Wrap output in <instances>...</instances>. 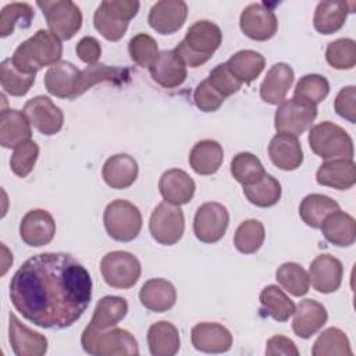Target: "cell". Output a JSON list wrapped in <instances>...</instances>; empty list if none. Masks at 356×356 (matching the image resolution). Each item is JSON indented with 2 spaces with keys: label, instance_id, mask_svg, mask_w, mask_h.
<instances>
[{
  "label": "cell",
  "instance_id": "6da1fadb",
  "mask_svg": "<svg viewBox=\"0 0 356 356\" xmlns=\"http://www.w3.org/2000/svg\"><path fill=\"white\" fill-rule=\"evenodd\" d=\"M10 299L25 320L42 328L63 330L76 323L88 309L92 278L68 253H38L14 273Z\"/></svg>",
  "mask_w": 356,
  "mask_h": 356
},
{
  "label": "cell",
  "instance_id": "7a4b0ae2",
  "mask_svg": "<svg viewBox=\"0 0 356 356\" xmlns=\"http://www.w3.org/2000/svg\"><path fill=\"white\" fill-rule=\"evenodd\" d=\"M63 44L50 31L39 29L33 36L24 40L11 57L17 70L28 75H36L43 67H51L60 61Z\"/></svg>",
  "mask_w": 356,
  "mask_h": 356
},
{
  "label": "cell",
  "instance_id": "3957f363",
  "mask_svg": "<svg viewBox=\"0 0 356 356\" xmlns=\"http://www.w3.org/2000/svg\"><path fill=\"white\" fill-rule=\"evenodd\" d=\"M222 42V32L218 25L209 19L192 24L185 38L178 43L174 51L181 57L185 65L196 68L207 63Z\"/></svg>",
  "mask_w": 356,
  "mask_h": 356
},
{
  "label": "cell",
  "instance_id": "277c9868",
  "mask_svg": "<svg viewBox=\"0 0 356 356\" xmlns=\"http://www.w3.org/2000/svg\"><path fill=\"white\" fill-rule=\"evenodd\" d=\"M83 350L93 356H136L139 346L136 338L124 328L99 330L86 325L81 335Z\"/></svg>",
  "mask_w": 356,
  "mask_h": 356
},
{
  "label": "cell",
  "instance_id": "5b68a950",
  "mask_svg": "<svg viewBox=\"0 0 356 356\" xmlns=\"http://www.w3.org/2000/svg\"><path fill=\"white\" fill-rule=\"evenodd\" d=\"M139 6L136 0H104L93 14V25L104 39L117 42L125 35Z\"/></svg>",
  "mask_w": 356,
  "mask_h": 356
},
{
  "label": "cell",
  "instance_id": "8992f818",
  "mask_svg": "<svg viewBox=\"0 0 356 356\" xmlns=\"http://www.w3.org/2000/svg\"><path fill=\"white\" fill-rule=\"evenodd\" d=\"M309 146L313 153L325 160L352 159L353 140L349 134L331 121H323L313 125L309 131Z\"/></svg>",
  "mask_w": 356,
  "mask_h": 356
},
{
  "label": "cell",
  "instance_id": "52a82bcc",
  "mask_svg": "<svg viewBox=\"0 0 356 356\" xmlns=\"http://www.w3.org/2000/svg\"><path fill=\"white\" fill-rule=\"evenodd\" d=\"M103 222L107 234L114 241L129 242L142 229V214L134 203L117 199L106 206Z\"/></svg>",
  "mask_w": 356,
  "mask_h": 356
},
{
  "label": "cell",
  "instance_id": "ba28073f",
  "mask_svg": "<svg viewBox=\"0 0 356 356\" xmlns=\"http://www.w3.org/2000/svg\"><path fill=\"white\" fill-rule=\"evenodd\" d=\"M40 7L50 32L60 40H70L82 26V13L71 0L36 1Z\"/></svg>",
  "mask_w": 356,
  "mask_h": 356
},
{
  "label": "cell",
  "instance_id": "9c48e42d",
  "mask_svg": "<svg viewBox=\"0 0 356 356\" xmlns=\"http://www.w3.org/2000/svg\"><path fill=\"white\" fill-rule=\"evenodd\" d=\"M100 273L106 284L115 289L132 288L142 273L140 263L136 256L125 250H113L103 256L100 261Z\"/></svg>",
  "mask_w": 356,
  "mask_h": 356
},
{
  "label": "cell",
  "instance_id": "30bf717a",
  "mask_svg": "<svg viewBox=\"0 0 356 356\" xmlns=\"http://www.w3.org/2000/svg\"><path fill=\"white\" fill-rule=\"evenodd\" d=\"M317 117V106H313L298 97H292L280 103L275 115L274 127L277 132L302 135L309 129Z\"/></svg>",
  "mask_w": 356,
  "mask_h": 356
},
{
  "label": "cell",
  "instance_id": "8fae6325",
  "mask_svg": "<svg viewBox=\"0 0 356 356\" xmlns=\"http://www.w3.org/2000/svg\"><path fill=\"white\" fill-rule=\"evenodd\" d=\"M185 229V217L179 206L163 202L160 203L150 216L149 231L152 238L161 245L177 243Z\"/></svg>",
  "mask_w": 356,
  "mask_h": 356
},
{
  "label": "cell",
  "instance_id": "7c38bea8",
  "mask_svg": "<svg viewBox=\"0 0 356 356\" xmlns=\"http://www.w3.org/2000/svg\"><path fill=\"white\" fill-rule=\"evenodd\" d=\"M229 213L218 202H207L197 207L193 218V234L203 243L218 242L228 228Z\"/></svg>",
  "mask_w": 356,
  "mask_h": 356
},
{
  "label": "cell",
  "instance_id": "4fadbf2b",
  "mask_svg": "<svg viewBox=\"0 0 356 356\" xmlns=\"http://www.w3.org/2000/svg\"><path fill=\"white\" fill-rule=\"evenodd\" d=\"M241 31L253 40H268L277 29L278 21L271 8L263 3H252L243 8L239 17Z\"/></svg>",
  "mask_w": 356,
  "mask_h": 356
},
{
  "label": "cell",
  "instance_id": "5bb4252c",
  "mask_svg": "<svg viewBox=\"0 0 356 356\" xmlns=\"http://www.w3.org/2000/svg\"><path fill=\"white\" fill-rule=\"evenodd\" d=\"M24 113L31 125L43 135H56L63 128L64 113L47 96L39 95L29 99L24 106Z\"/></svg>",
  "mask_w": 356,
  "mask_h": 356
},
{
  "label": "cell",
  "instance_id": "9a60e30c",
  "mask_svg": "<svg viewBox=\"0 0 356 356\" xmlns=\"http://www.w3.org/2000/svg\"><path fill=\"white\" fill-rule=\"evenodd\" d=\"M56 234L53 216L43 209L29 210L19 222L21 239L32 248H40L50 243Z\"/></svg>",
  "mask_w": 356,
  "mask_h": 356
},
{
  "label": "cell",
  "instance_id": "2e32d148",
  "mask_svg": "<svg viewBox=\"0 0 356 356\" xmlns=\"http://www.w3.org/2000/svg\"><path fill=\"white\" fill-rule=\"evenodd\" d=\"M188 17V6L182 0H160L149 11V25L161 35H171L179 31Z\"/></svg>",
  "mask_w": 356,
  "mask_h": 356
},
{
  "label": "cell",
  "instance_id": "e0dca14e",
  "mask_svg": "<svg viewBox=\"0 0 356 356\" xmlns=\"http://www.w3.org/2000/svg\"><path fill=\"white\" fill-rule=\"evenodd\" d=\"M307 275L317 292L332 293L341 286L343 266L341 260L331 254H320L310 263Z\"/></svg>",
  "mask_w": 356,
  "mask_h": 356
},
{
  "label": "cell",
  "instance_id": "ac0fdd59",
  "mask_svg": "<svg viewBox=\"0 0 356 356\" xmlns=\"http://www.w3.org/2000/svg\"><path fill=\"white\" fill-rule=\"evenodd\" d=\"M8 339L17 356H42L47 352V338L24 325L15 314H8Z\"/></svg>",
  "mask_w": 356,
  "mask_h": 356
},
{
  "label": "cell",
  "instance_id": "d6986e66",
  "mask_svg": "<svg viewBox=\"0 0 356 356\" xmlns=\"http://www.w3.org/2000/svg\"><path fill=\"white\" fill-rule=\"evenodd\" d=\"M191 341L196 350L224 353L232 346V334L218 323H199L191 331Z\"/></svg>",
  "mask_w": 356,
  "mask_h": 356
},
{
  "label": "cell",
  "instance_id": "ffe728a7",
  "mask_svg": "<svg viewBox=\"0 0 356 356\" xmlns=\"http://www.w3.org/2000/svg\"><path fill=\"white\" fill-rule=\"evenodd\" d=\"M149 72L153 81L165 89L178 88L186 79V65L174 50L160 51L149 67Z\"/></svg>",
  "mask_w": 356,
  "mask_h": 356
},
{
  "label": "cell",
  "instance_id": "44dd1931",
  "mask_svg": "<svg viewBox=\"0 0 356 356\" xmlns=\"http://www.w3.org/2000/svg\"><path fill=\"white\" fill-rule=\"evenodd\" d=\"M268 156L271 163L284 171H293L303 161V150L298 136L285 132L273 136L268 145Z\"/></svg>",
  "mask_w": 356,
  "mask_h": 356
},
{
  "label": "cell",
  "instance_id": "7402d4cb",
  "mask_svg": "<svg viewBox=\"0 0 356 356\" xmlns=\"http://www.w3.org/2000/svg\"><path fill=\"white\" fill-rule=\"evenodd\" d=\"M195 181L189 174L179 168H171L161 174L159 191L167 203L182 206L192 200L195 195Z\"/></svg>",
  "mask_w": 356,
  "mask_h": 356
},
{
  "label": "cell",
  "instance_id": "603a6c76",
  "mask_svg": "<svg viewBox=\"0 0 356 356\" xmlns=\"http://www.w3.org/2000/svg\"><path fill=\"white\" fill-rule=\"evenodd\" d=\"M327 318V310L320 302L314 299H305L300 300L298 307H295L292 330L299 338L307 339L324 327Z\"/></svg>",
  "mask_w": 356,
  "mask_h": 356
},
{
  "label": "cell",
  "instance_id": "cb8c5ba5",
  "mask_svg": "<svg viewBox=\"0 0 356 356\" xmlns=\"http://www.w3.org/2000/svg\"><path fill=\"white\" fill-rule=\"evenodd\" d=\"M31 122L24 111L17 108L1 110L0 114V145L6 149H15L17 146L31 140Z\"/></svg>",
  "mask_w": 356,
  "mask_h": 356
},
{
  "label": "cell",
  "instance_id": "d4e9b609",
  "mask_svg": "<svg viewBox=\"0 0 356 356\" xmlns=\"http://www.w3.org/2000/svg\"><path fill=\"white\" fill-rule=\"evenodd\" d=\"M316 181L338 191L350 189L356 182V165L352 159L327 160L318 167Z\"/></svg>",
  "mask_w": 356,
  "mask_h": 356
},
{
  "label": "cell",
  "instance_id": "484cf974",
  "mask_svg": "<svg viewBox=\"0 0 356 356\" xmlns=\"http://www.w3.org/2000/svg\"><path fill=\"white\" fill-rule=\"evenodd\" d=\"M293 78L295 74L289 64L275 63L270 67L260 85V97L268 104L282 103L293 83Z\"/></svg>",
  "mask_w": 356,
  "mask_h": 356
},
{
  "label": "cell",
  "instance_id": "4316f807",
  "mask_svg": "<svg viewBox=\"0 0 356 356\" xmlns=\"http://www.w3.org/2000/svg\"><path fill=\"white\" fill-rule=\"evenodd\" d=\"M128 81H129V71L127 68L106 65V64H100V63L88 65L78 75L72 100L82 96L88 89H90L96 83L111 82L114 85H121Z\"/></svg>",
  "mask_w": 356,
  "mask_h": 356
},
{
  "label": "cell",
  "instance_id": "83f0119b",
  "mask_svg": "<svg viewBox=\"0 0 356 356\" xmlns=\"http://www.w3.org/2000/svg\"><path fill=\"white\" fill-rule=\"evenodd\" d=\"M139 167L136 160L125 153L108 157L102 168L104 182L113 189L129 188L138 178Z\"/></svg>",
  "mask_w": 356,
  "mask_h": 356
},
{
  "label": "cell",
  "instance_id": "f1b7e54d",
  "mask_svg": "<svg viewBox=\"0 0 356 356\" xmlns=\"http://www.w3.org/2000/svg\"><path fill=\"white\" fill-rule=\"evenodd\" d=\"M139 300L147 310L164 313L174 307L177 302V289L165 278H152L142 285Z\"/></svg>",
  "mask_w": 356,
  "mask_h": 356
},
{
  "label": "cell",
  "instance_id": "f546056e",
  "mask_svg": "<svg viewBox=\"0 0 356 356\" xmlns=\"http://www.w3.org/2000/svg\"><path fill=\"white\" fill-rule=\"evenodd\" d=\"M79 72L81 71L72 63L60 60L46 71L43 78L44 88L56 97L72 100Z\"/></svg>",
  "mask_w": 356,
  "mask_h": 356
},
{
  "label": "cell",
  "instance_id": "4dcf8cb0",
  "mask_svg": "<svg viewBox=\"0 0 356 356\" xmlns=\"http://www.w3.org/2000/svg\"><path fill=\"white\" fill-rule=\"evenodd\" d=\"M353 1H320L313 17L314 29L323 35H331L339 31L348 14L353 13Z\"/></svg>",
  "mask_w": 356,
  "mask_h": 356
},
{
  "label": "cell",
  "instance_id": "1f68e13d",
  "mask_svg": "<svg viewBox=\"0 0 356 356\" xmlns=\"http://www.w3.org/2000/svg\"><path fill=\"white\" fill-rule=\"evenodd\" d=\"M320 228L324 238L335 246L346 248L353 245L356 239L355 218L342 210L328 214L321 222Z\"/></svg>",
  "mask_w": 356,
  "mask_h": 356
},
{
  "label": "cell",
  "instance_id": "d6a6232c",
  "mask_svg": "<svg viewBox=\"0 0 356 356\" xmlns=\"http://www.w3.org/2000/svg\"><path fill=\"white\" fill-rule=\"evenodd\" d=\"M147 346L153 356H174L181 346L178 328L170 321H157L147 330Z\"/></svg>",
  "mask_w": 356,
  "mask_h": 356
},
{
  "label": "cell",
  "instance_id": "836d02e7",
  "mask_svg": "<svg viewBox=\"0 0 356 356\" xmlns=\"http://www.w3.org/2000/svg\"><path fill=\"white\" fill-rule=\"evenodd\" d=\"M224 160L222 146L213 139L197 142L189 153V164L199 175H211L217 172Z\"/></svg>",
  "mask_w": 356,
  "mask_h": 356
},
{
  "label": "cell",
  "instance_id": "e575fe53",
  "mask_svg": "<svg viewBox=\"0 0 356 356\" xmlns=\"http://www.w3.org/2000/svg\"><path fill=\"white\" fill-rule=\"evenodd\" d=\"M337 210H339V204L332 197L321 193H310L300 202L299 216L306 225L320 228L324 218Z\"/></svg>",
  "mask_w": 356,
  "mask_h": 356
},
{
  "label": "cell",
  "instance_id": "d590c367",
  "mask_svg": "<svg viewBox=\"0 0 356 356\" xmlns=\"http://www.w3.org/2000/svg\"><path fill=\"white\" fill-rule=\"evenodd\" d=\"M127 312L128 302L124 298L108 295L97 302L89 324L99 330L111 328L127 316Z\"/></svg>",
  "mask_w": 356,
  "mask_h": 356
},
{
  "label": "cell",
  "instance_id": "8d00e7d4",
  "mask_svg": "<svg viewBox=\"0 0 356 356\" xmlns=\"http://www.w3.org/2000/svg\"><path fill=\"white\" fill-rule=\"evenodd\" d=\"M229 71L242 82L250 83L264 70L266 60L256 50H239L227 61Z\"/></svg>",
  "mask_w": 356,
  "mask_h": 356
},
{
  "label": "cell",
  "instance_id": "74e56055",
  "mask_svg": "<svg viewBox=\"0 0 356 356\" xmlns=\"http://www.w3.org/2000/svg\"><path fill=\"white\" fill-rule=\"evenodd\" d=\"M261 310L278 323H285L295 312V303L277 285H267L259 296Z\"/></svg>",
  "mask_w": 356,
  "mask_h": 356
},
{
  "label": "cell",
  "instance_id": "f35d334b",
  "mask_svg": "<svg viewBox=\"0 0 356 356\" xmlns=\"http://www.w3.org/2000/svg\"><path fill=\"white\" fill-rule=\"evenodd\" d=\"M281 184L273 175L267 174L252 185L243 186L246 199L257 207H271L281 199Z\"/></svg>",
  "mask_w": 356,
  "mask_h": 356
},
{
  "label": "cell",
  "instance_id": "ab89813d",
  "mask_svg": "<svg viewBox=\"0 0 356 356\" xmlns=\"http://www.w3.org/2000/svg\"><path fill=\"white\" fill-rule=\"evenodd\" d=\"M352 353L346 334L337 327L324 330L316 339L312 349L313 356H350Z\"/></svg>",
  "mask_w": 356,
  "mask_h": 356
},
{
  "label": "cell",
  "instance_id": "60d3db41",
  "mask_svg": "<svg viewBox=\"0 0 356 356\" xmlns=\"http://www.w3.org/2000/svg\"><path fill=\"white\" fill-rule=\"evenodd\" d=\"M266 238L264 225L259 220H245L239 224L234 235V245L236 250L245 254L256 253Z\"/></svg>",
  "mask_w": 356,
  "mask_h": 356
},
{
  "label": "cell",
  "instance_id": "b9f144b4",
  "mask_svg": "<svg viewBox=\"0 0 356 356\" xmlns=\"http://www.w3.org/2000/svg\"><path fill=\"white\" fill-rule=\"evenodd\" d=\"M275 280L278 284L293 296H303L309 291V275L306 270L298 263H284L275 271Z\"/></svg>",
  "mask_w": 356,
  "mask_h": 356
},
{
  "label": "cell",
  "instance_id": "7bdbcfd3",
  "mask_svg": "<svg viewBox=\"0 0 356 356\" xmlns=\"http://www.w3.org/2000/svg\"><path fill=\"white\" fill-rule=\"evenodd\" d=\"M231 174L241 185H252L266 175L261 161L249 152H241L231 160Z\"/></svg>",
  "mask_w": 356,
  "mask_h": 356
},
{
  "label": "cell",
  "instance_id": "ee69618b",
  "mask_svg": "<svg viewBox=\"0 0 356 356\" xmlns=\"http://www.w3.org/2000/svg\"><path fill=\"white\" fill-rule=\"evenodd\" d=\"M1 88L10 96H25L35 83V75H28L15 68L11 58H6L0 64Z\"/></svg>",
  "mask_w": 356,
  "mask_h": 356
},
{
  "label": "cell",
  "instance_id": "f6af8a7d",
  "mask_svg": "<svg viewBox=\"0 0 356 356\" xmlns=\"http://www.w3.org/2000/svg\"><path fill=\"white\" fill-rule=\"evenodd\" d=\"M35 17V11L28 3H10L0 13V36L11 35L15 26L28 28Z\"/></svg>",
  "mask_w": 356,
  "mask_h": 356
},
{
  "label": "cell",
  "instance_id": "bcb514c9",
  "mask_svg": "<svg viewBox=\"0 0 356 356\" xmlns=\"http://www.w3.org/2000/svg\"><path fill=\"white\" fill-rule=\"evenodd\" d=\"M328 93L330 83L325 76L318 74H307L298 81L293 90V97L317 106L328 96Z\"/></svg>",
  "mask_w": 356,
  "mask_h": 356
},
{
  "label": "cell",
  "instance_id": "7dc6e473",
  "mask_svg": "<svg viewBox=\"0 0 356 356\" xmlns=\"http://www.w3.org/2000/svg\"><path fill=\"white\" fill-rule=\"evenodd\" d=\"M325 60L335 70H350L356 65V42L350 38H341L328 43Z\"/></svg>",
  "mask_w": 356,
  "mask_h": 356
},
{
  "label": "cell",
  "instance_id": "c3c4849f",
  "mask_svg": "<svg viewBox=\"0 0 356 356\" xmlns=\"http://www.w3.org/2000/svg\"><path fill=\"white\" fill-rule=\"evenodd\" d=\"M128 51L134 63L149 68L159 56L157 42L147 33L135 35L128 43Z\"/></svg>",
  "mask_w": 356,
  "mask_h": 356
},
{
  "label": "cell",
  "instance_id": "681fc988",
  "mask_svg": "<svg viewBox=\"0 0 356 356\" xmlns=\"http://www.w3.org/2000/svg\"><path fill=\"white\" fill-rule=\"evenodd\" d=\"M38 156H39V146L33 140H28L22 145L17 146L10 159L11 171L17 177L25 178L33 170Z\"/></svg>",
  "mask_w": 356,
  "mask_h": 356
},
{
  "label": "cell",
  "instance_id": "f907efd6",
  "mask_svg": "<svg viewBox=\"0 0 356 356\" xmlns=\"http://www.w3.org/2000/svg\"><path fill=\"white\" fill-rule=\"evenodd\" d=\"M207 79L213 85V88L218 93H221L224 97H228L236 93L242 86V82L229 71L227 63L216 65L210 71V75Z\"/></svg>",
  "mask_w": 356,
  "mask_h": 356
},
{
  "label": "cell",
  "instance_id": "816d5d0a",
  "mask_svg": "<svg viewBox=\"0 0 356 356\" xmlns=\"http://www.w3.org/2000/svg\"><path fill=\"white\" fill-rule=\"evenodd\" d=\"M224 100H225V97L213 88V85L209 82V79L202 81L193 92L195 106L200 111H204V113L217 111L221 107V104L224 103Z\"/></svg>",
  "mask_w": 356,
  "mask_h": 356
},
{
  "label": "cell",
  "instance_id": "f5cc1de1",
  "mask_svg": "<svg viewBox=\"0 0 356 356\" xmlns=\"http://www.w3.org/2000/svg\"><path fill=\"white\" fill-rule=\"evenodd\" d=\"M334 108L338 115L348 120L349 122H356V88L353 85L342 88L335 100Z\"/></svg>",
  "mask_w": 356,
  "mask_h": 356
},
{
  "label": "cell",
  "instance_id": "db71d44e",
  "mask_svg": "<svg viewBox=\"0 0 356 356\" xmlns=\"http://www.w3.org/2000/svg\"><path fill=\"white\" fill-rule=\"evenodd\" d=\"M75 51L81 61L88 65H93L97 63L102 54V46L99 40L93 36H83L75 46Z\"/></svg>",
  "mask_w": 356,
  "mask_h": 356
},
{
  "label": "cell",
  "instance_id": "11a10c76",
  "mask_svg": "<svg viewBox=\"0 0 356 356\" xmlns=\"http://www.w3.org/2000/svg\"><path fill=\"white\" fill-rule=\"evenodd\" d=\"M266 355L267 356H299V349L296 348L295 342L284 335H274L267 341L266 345Z\"/></svg>",
  "mask_w": 356,
  "mask_h": 356
}]
</instances>
